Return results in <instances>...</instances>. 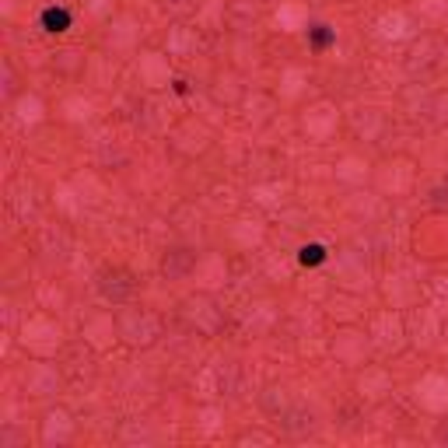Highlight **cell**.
<instances>
[{"label":"cell","mask_w":448,"mask_h":448,"mask_svg":"<svg viewBox=\"0 0 448 448\" xmlns=\"http://www.w3.org/2000/svg\"><path fill=\"white\" fill-rule=\"evenodd\" d=\"M98 287H102V294L109 298V302H127V298L133 294L130 274L119 270V266H112V270H102V274H98Z\"/></svg>","instance_id":"1"},{"label":"cell","mask_w":448,"mask_h":448,"mask_svg":"<svg viewBox=\"0 0 448 448\" xmlns=\"http://www.w3.org/2000/svg\"><path fill=\"white\" fill-rule=\"evenodd\" d=\"M193 263H196V256H193L189 249H175V252L165 256L161 270H165V277H186V274L193 270Z\"/></svg>","instance_id":"2"},{"label":"cell","mask_w":448,"mask_h":448,"mask_svg":"<svg viewBox=\"0 0 448 448\" xmlns=\"http://www.w3.org/2000/svg\"><path fill=\"white\" fill-rule=\"evenodd\" d=\"M42 28L49 36H64L70 28V11L67 8H46L42 11Z\"/></svg>","instance_id":"3"},{"label":"cell","mask_w":448,"mask_h":448,"mask_svg":"<svg viewBox=\"0 0 448 448\" xmlns=\"http://www.w3.org/2000/svg\"><path fill=\"white\" fill-rule=\"evenodd\" d=\"M298 263H302V266H319V263H326V246H322V242L302 246V249H298Z\"/></svg>","instance_id":"4"},{"label":"cell","mask_w":448,"mask_h":448,"mask_svg":"<svg viewBox=\"0 0 448 448\" xmlns=\"http://www.w3.org/2000/svg\"><path fill=\"white\" fill-rule=\"evenodd\" d=\"M333 39H337V32H333L330 25H312V28H308V42H312L315 49H326Z\"/></svg>","instance_id":"5"}]
</instances>
